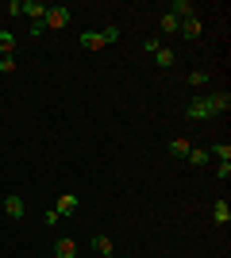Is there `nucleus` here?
<instances>
[{
	"mask_svg": "<svg viewBox=\"0 0 231 258\" xmlns=\"http://www.w3.org/2000/svg\"><path fill=\"white\" fill-rule=\"evenodd\" d=\"M16 46H20V43H16V35H12V31H0V58H12Z\"/></svg>",
	"mask_w": 231,
	"mask_h": 258,
	"instance_id": "4468645a",
	"label": "nucleus"
},
{
	"mask_svg": "<svg viewBox=\"0 0 231 258\" xmlns=\"http://www.w3.org/2000/svg\"><path fill=\"white\" fill-rule=\"evenodd\" d=\"M208 108H212V116H220V112H227V108H231V93H227V89H220V93H212V97H208Z\"/></svg>",
	"mask_w": 231,
	"mask_h": 258,
	"instance_id": "423d86ee",
	"label": "nucleus"
},
{
	"mask_svg": "<svg viewBox=\"0 0 231 258\" xmlns=\"http://www.w3.org/2000/svg\"><path fill=\"white\" fill-rule=\"evenodd\" d=\"M158 46H162V39H146V43H143V50H146V54H154Z\"/></svg>",
	"mask_w": 231,
	"mask_h": 258,
	"instance_id": "5701e85b",
	"label": "nucleus"
},
{
	"mask_svg": "<svg viewBox=\"0 0 231 258\" xmlns=\"http://www.w3.org/2000/svg\"><path fill=\"white\" fill-rule=\"evenodd\" d=\"M216 177H220V181H227V177H231V162H220V166H216Z\"/></svg>",
	"mask_w": 231,
	"mask_h": 258,
	"instance_id": "aec40b11",
	"label": "nucleus"
},
{
	"mask_svg": "<svg viewBox=\"0 0 231 258\" xmlns=\"http://www.w3.org/2000/svg\"><path fill=\"white\" fill-rule=\"evenodd\" d=\"M166 151H170V158H185V154H189V139H174Z\"/></svg>",
	"mask_w": 231,
	"mask_h": 258,
	"instance_id": "f3484780",
	"label": "nucleus"
},
{
	"mask_svg": "<svg viewBox=\"0 0 231 258\" xmlns=\"http://www.w3.org/2000/svg\"><path fill=\"white\" fill-rule=\"evenodd\" d=\"M8 16H23V0H8Z\"/></svg>",
	"mask_w": 231,
	"mask_h": 258,
	"instance_id": "4be33fe9",
	"label": "nucleus"
},
{
	"mask_svg": "<svg viewBox=\"0 0 231 258\" xmlns=\"http://www.w3.org/2000/svg\"><path fill=\"white\" fill-rule=\"evenodd\" d=\"M0 74H16V58H0Z\"/></svg>",
	"mask_w": 231,
	"mask_h": 258,
	"instance_id": "412c9836",
	"label": "nucleus"
},
{
	"mask_svg": "<svg viewBox=\"0 0 231 258\" xmlns=\"http://www.w3.org/2000/svg\"><path fill=\"white\" fill-rule=\"evenodd\" d=\"M208 70H189V74H185V81H189V85H193V89H200V85H208Z\"/></svg>",
	"mask_w": 231,
	"mask_h": 258,
	"instance_id": "dca6fc26",
	"label": "nucleus"
},
{
	"mask_svg": "<svg viewBox=\"0 0 231 258\" xmlns=\"http://www.w3.org/2000/svg\"><path fill=\"white\" fill-rule=\"evenodd\" d=\"M77 205H81V201H77L73 193H62V197H58V205H54V212H58V216H73Z\"/></svg>",
	"mask_w": 231,
	"mask_h": 258,
	"instance_id": "6e6552de",
	"label": "nucleus"
},
{
	"mask_svg": "<svg viewBox=\"0 0 231 258\" xmlns=\"http://www.w3.org/2000/svg\"><path fill=\"white\" fill-rule=\"evenodd\" d=\"M177 35H181V39H189V43H193V39H200V20H197V16H193V20H181Z\"/></svg>",
	"mask_w": 231,
	"mask_h": 258,
	"instance_id": "1a4fd4ad",
	"label": "nucleus"
},
{
	"mask_svg": "<svg viewBox=\"0 0 231 258\" xmlns=\"http://www.w3.org/2000/svg\"><path fill=\"white\" fill-rule=\"evenodd\" d=\"M46 8H50V4H43V0H23V16H31V23H35V20H43Z\"/></svg>",
	"mask_w": 231,
	"mask_h": 258,
	"instance_id": "9d476101",
	"label": "nucleus"
},
{
	"mask_svg": "<svg viewBox=\"0 0 231 258\" xmlns=\"http://www.w3.org/2000/svg\"><path fill=\"white\" fill-rule=\"evenodd\" d=\"M150 58H154V66H158V70H174V66H177V54L170 50V46H158Z\"/></svg>",
	"mask_w": 231,
	"mask_h": 258,
	"instance_id": "20e7f679",
	"label": "nucleus"
},
{
	"mask_svg": "<svg viewBox=\"0 0 231 258\" xmlns=\"http://www.w3.org/2000/svg\"><path fill=\"white\" fill-rule=\"evenodd\" d=\"M4 212H8L12 220H23V216H27V201H23V197H4Z\"/></svg>",
	"mask_w": 231,
	"mask_h": 258,
	"instance_id": "39448f33",
	"label": "nucleus"
},
{
	"mask_svg": "<svg viewBox=\"0 0 231 258\" xmlns=\"http://www.w3.org/2000/svg\"><path fill=\"white\" fill-rule=\"evenodd\" d=\"M89 243H93V250H97L100 258H116V247H112V239H108V235H93Z\"/></svg>",
	"mask_w": 231,
	"mask_h": 258,
	"instance_id": "0eeeda50",
	"label": "nucleus"
},
{
	"mask_svg": "<svg viewBox=\"0 0 231 258\" xmlns=\"http://www.w3.org/2000/svg\"><path fill=\"white\" fill-rule=\"evenodd\" d=\"M120 39V27H100V31H81V39L77 43L85 46V50H100V46H108Z\"/></svg>",
	"mask_w": 231,
	"mask_h": 258,
	"instance_id": "f257e3e1",
	"label": "nucleus"
},
{
	"mask_svg": "<svg viewBox=\"0 0 231 258\" xmlns=\"http://www.w3.org/2000/svg\"><path fill=\"white\" fill-rule=\"evenodd\" d=\"M43 23H46V31L66 27V23H69V8H62V4H50V8H46V16H43Z\"/></svg>",
	"mask_w": 231,
	"mask_h": 258,
	"instance_id": "f03ea898",
	"label": "nucleus"
},
{
	"mask_svg": "<svg viewBox=\"0 0 231 258\" xmlns=\"http://www.w3.org/2000/svg\"><path fill=\"white\" fill-rule=\"evenodd\" d=\"M212 220H216V224H227L231 220V205L227 201H216V205H212Z\"/></svg>",
	"mask_w": 231,
	"mask_h": 258,
	"instance_id": "2eb2a0df",
	"label": "nucleus"
},
{
	"mask_svg": "<svg viewBox=\"0 0 231 258\" xmlns=\"http://www.w3.org/2000/svg\"><path fill=\"white\" fill-rule=\"evenodd\" d=\"M177 27H181V20H177V16H170V12H162V31H166V35H177Z\"/></svg>",
	"mask_w": 231,
	"mask_h": 258,
	"instance_id": "a211bd4d",
	"label": "nucleus"
},
{
	"mask_svg": "<svg viewBox=\"0 0 231 258\" xmlns=\"http://www.w3.org/2000/svg\"><path fill=\"white\" fill-rule=\"evenodd\" d=\"M185 158H189V166H208V158H212V154L204 151V147H189V154H185Z\"/></svg>",
	"mask_w": 231,
	"mask_h": 258,
	"instance_id": "ddd939ff",
	"label": "nucleus"
},
{
	"mask_svg": "<svg viewBox=\"0 0 231 258\" xmlns=\"http://www.w3.org/2000/svg\"><path fill=\"white\" fill-rule=\"evenodd\" d=\"M208 154H212V158H220V162H231V147H227V143H216Z\"/></svg>",
	"mask_w": 231,
	"mask_h": 258,
	"instance_id": "6ab92c4d",
	"label": "nucleus"
},
{
	"mask_svg": "<svg viewBox=\"0 0 231 258\" xmlns=\"http://www.w3.org/2000/svg\"><path fill=\"white\" fill-rule=\"evenodd\" d=\"M185 119H189V123H204V119H212L208 97H197V100H193V104L185 108Z\"/></svg>",
	"mask_w": 231,
	"mask_h": 258,
	"instance_id": "7ed1b4c3",
	"label": "nucleus"
},
{
	"mask_svg": "<svg viewBox=\"0 0 231 258\" xmlns=\"http://www.w3.org/2000/svg\"><path fill=\"white\" fill-rule=\"evenodd\" d=\"M54 254L58 258H77V243H73V239H58V243H54Z\"/></svg>",
	"mask_w": 231,
	"mask_h": 258,
	"instance_id": "f8f14e48",
	"label": "nucleus"
},
{
	"mask_svg": "<svg viewBox=\"0 0 231 258\" xmlns=\"http://www.w3.org/2000/svg\"><path fill=\"white\" fill-rule=\"evenodd\" d=\"M166 12L177 16V20H193V4L189 0H174V4H166Z\"/></svg>",
	"mask_w": 231,
	"mask_h": 258,
	"instance_id": "9b49d317",
	"label": "nucleus"
}]
</instances>
